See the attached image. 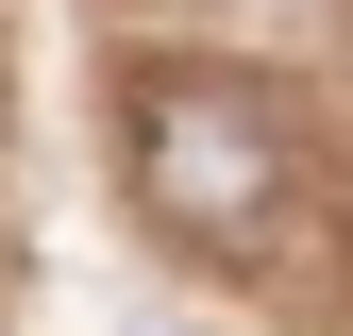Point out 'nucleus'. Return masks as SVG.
I'll return each mask as SVG.
<instances>
[{
  "mask_svg": "<svg viewBox=\"0 0 353 336\" xmlns=\"http://www.w3.org/2000/svg\"><path fill=\"white\" fill-rule=\"evenodd\" d=\"M152 202H168V219H252V202H270V135H252V101L168 84V101H152Z\"/></svg>",
  "mask_w": 353,
  "mask_h": 336,
  "instance_id": "f257e3e1",
  "label": "nucleus"
}]
</instances>
